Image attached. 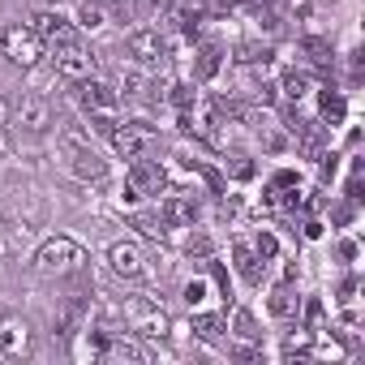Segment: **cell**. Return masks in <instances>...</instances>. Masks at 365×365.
Instances as JSON below:
<instances>
[{"label": "cell", "mask_w": 365, "mask_h": 365, "mask_svg": "<svg viewBox=\"0 0 365 365\" xmlns=\"http://www.w3.org/2000/svg\"><path fill=\"white\" fill-rule=\"evenodd\" d=\"M271 190H297V172H288V168L275 172V185H271Z\"/></svg>", "instance_id": "d6a6232c"}, {"label": "cell", "mask_w": 365, "mask_h": 365, "mask_svg": "<svg viewBox=\"0 0 365 365\" xmlns=\"http://www.w3.org/2000/svg\"><path fill=\"white\" fill-rule=\"evenodd\" d=\"M52 65H56L61 78H73V82L91 78V69H95V61H91V52L82 43H56L52 48Z\"/></svg>", "instance_id": "5b68a950"}, {"label": "cell", "mask_w": 365, "mask_h": 365, "mask_svg": "<svg viewBox=\"0 0 365 365\" xmlns=\"http://www.w3.org/2000/svg\"><path fill=\"white\" fill-rule=\"evenodd\" d=\"M168 99H172V103H176V112H190V108H194V103H198V95H194V86H190V82H176V86H172V95H168Z\"/></svg>", "instance_id": "d4e9b609"}, {"label": "cell", "mask_w": 365, "mask_h": 365, "mask_svg": "<svg viewBox=\"0 0 365 365\" xmlns=\"http://www.w3.org/2000/svg\"><path fill=\"white\" fill-rule=\"evenodd\" d=\"M0 48H5V56L14 61V65H22V69H35L39 65V56H43V39L31 31V26H5V35H0Z\"/></svg>", "instance_id": "7a4b0ae2"}, {"label": "cell", "mask_w": 365, "mask_h": 365, "mask_svg": "<svg viewBox=\"0 0 365 365\" xmlns=\"http://www.w3.org/2000/svg\"><path fill=\"white\" fill-rule=\"evenodd\" d=\"M185 301H190V305L207 301V279H190V284H185Z\"/></svg>", "instance_id": "f546056e"}, {"label": "cell", "mask_w": 365, "mask_h": 365, "mask_svg": "<svg viewBox=\"0 0 365 365\" xmlns=\"http://www.w3.org/2000/svg\"><path fill=\"white\" fill-rule=\"evenodd\" d=\"M69 172H73L78 180H103V176H108V163H103V159H99V150L86 142V146L69 150Z\"/></svg>", "instance_id": "8fae6325"}, {"label": "cell", "mask_w": 365, "mask_h": 365, "mask_svg": "<svg viewBox=\"0 0 365 365\" xmlns=\"http://www.w3.org/2000/svg\"><path fill=\"white\" fill-rule=\"evenodd\" d=\"M26 348H31L26 318H5V322H0V356H22Z\"/></svg>", "instance_id": "7c38bea8"}, {"label": "cell", "mask_w": 365, "mask_h": 365, "mask_svg": "<svg viewBox=\"0 0 365 365\" xmlns=\"http://www.w3.org/2000/svg\"><path fill=\"white\" fill-rule=\"evenodd\" d=\"M237 61H241V65H267V61H271V48H267V43H241V48H237Z\"/></svg>", "instance_id": "7402d4cb"}, {"label": "cell", "mask_w": 365, "mask_h": 365, "mask_svg": "<svg viewBox=\"0 0 365 365\" xmlns=\"http://www.w3.org/2000/svg\"><path fill=\"white\" fill-rule=\"evenodd\" d=\"M279 91H284L288 99H301V95L309 91V73H305V69H288L284 82H279Z\"/></svg>", "instance_id": "44dd1931"}, {"label": "cell", "mask_w": 365, "mask_h": 365, "mask_svg": "<svg viewBox=\"0 0 365 365\" xmlns=\"http://www.w3.org/2000/svg\"><path fill=\"white\" fill-rule=\"evenodd\" d=\"M125 48H129V56H133L142 69H155V65L168 61V35L155 31V26H138V31H129V35H125Z\"/></svg>", "instance_id": "3957f363"}, {"label": "cell", "mask_w": 365, "mask_h": 365, "mask_svg": "<svg viewBox=\"0 0 365 365\" xmlns=\"http://www.w3.org/2000/svg\"><path fill=\"white\" fill-rule=\"evenodd\" d=\"M14 120H18L22 129H31V133H43V129L52 125V103H48L43 95H22V99L14 103Z\"/></svg>", "instance_id": "9c48e42d"}, {"label": "cell", "mask_w": 365, "mask_h": 365, "mask_svg": "<svg viewBox=\"0 0 365 365\" xmlns=\"http://www.w3.org/2000/svg\"><path fill=\"white\" fill-rule=\"evenodd\" d=\"M112 146H116V155H125V159H138L150 142H155V129L146 125V120H129V125H116L112 133Z\"/></svg>", "instance_id": "8992f818"}, {"label": "cell", "mask_w": 365, "mask_h": 365, "mask_svg": "<svg viewBox=\"0 0 365 365\" xmlns=\"http://www.w3.org/2000/svg\"><path fill=\"white\" fill-rule=\"evenodd\" d=\"M133 228H142V232H146V237H155V241H159V237L168 232V224L159 220V211H155V215H150V211H142V215H133Z\"/></svg>", "instance_id": "603a6c76"}, {"label": "cell", "mask_w": 365, "mask_h": 365, "mask_svg": "<svg viewBox=\"0 0 365 365\" xmlns=\"http://www.w3.org/2000/svg\"><path fill=\"white\" fill-rule=\"evenodd\" d=\"M82 262H86V254H82V245L69 241V237H48V241L35 250V271H39V275H73Z\"/></svg>", "instance_id": "6da1fadb"}, {"label": "cell", "mask_w": 365, "mask_h": 365, "mask_svg": "<svg viewBox=\"0 0 365 365\" xmlns=\"http://www.w3.org/2000/svg\"><path fill=\"white\" fill-rule=\"evenodd\" d=\"M305 322H309V331L322 327V301H309V305H305Z\"/></svg>", "instance_id": "1f68e13d"}, {"label": "cell", "mask_w": 365, "mask_h": 365, "mask_svg": "<svg viewBox=\"0 0 365 365\" xmlns=\"http://www.w3.org/2000/svg\"><path fill=\"white\" fill-rule=\"evenodd\" d=\"M48 48H56V43H78V31H73V22L69 18H61L56 9H39L35 14V26H31Z\"/></svg>", "instance_id": "52a82bcc"}, {"label": "cell", "mask_w": 365, "mask_h": 365, "mask_svg": "<svg viewBox=\"0 0 365 365\" xmlns=\"http://www.w3.org/2000/svg\"><path fill=\"white\" fill-rule=\"evenodd\" d=\"M232 176H237V180H250V176H254V163H250L245 155H232Z\"/></svg>", "instance_id": "4dcf8cb0"}, {"label": "cell", "mask_w": 365, "mask_h": 365, "mask_svg": "<svg viewBox=\"0 0 365 365\" xmlns=\"http://www.w3.org/2000/svg\"><path fill=\"white\" fill-rule=\"evenodd\" d=\"M163 190H168V172L155 159H142V155L129 159V194L125 198H133V202L138 198H159Z\"/></svg>", "instance_id": "277c9868"}, {"label": "cell", "mask_w": 365, "mask_h": 365, "mask_svg": "<svg viewBox=\"0 0 365 365\" xmlns=\"http://www.w3.org/2000/svg\"><path fill=\"white\" fill-rule=\"evenodd\" d=\"M211 250H215V241H211L207 232H194V237L185 241V254H198V258H211Z\"/></svg>", "instance_id": "4316f807"}, {"label": "cell", "mask_w": 365, "mask_h": 365, "mask_svg": "<svg viewBox=\"0 0 365 365\" xmlns=\"http://www.w3.org/2000/svg\"><path fill=\"white\" fill-rule=\"evenodd\" d=\"M237 335L241 339H262V331H258V322L245 314V309H237Z\"/></svg>", "instance_id": "f1b7e54d"}, {"label": "cell", "mask_w": 365, "mask_h": 365, "mask_svg": "<svg viewBox=\"0 0 365 365\" xmlns=\"http://www.w3.org/2000/svg\"><path fill=\"white\" fill-rule=\"evenodd\" d=\"M146 69L142 65H125L120 69V78H116V95H125V99H142L146 95Z\"/></svg>", "instance_id": "e0dca14e"}, {"label": "cell", "mask_w": 365, "mask_h": 365, "mask_svg": "<svg viewBox=\"0 0 365 365\" xmlns=\"http://www.w3.org/2000/svg\"><path fill=\"white\" fill-rule=\"evenodd\" d=\"M9 116H14V103H9L5 91H0V125H9Z\"/></svg>", "instance_id": "836d02e7"}, {"label": "cell", "mask_w": 365, "mask_h": 365, "mask_svg": "<svg viewBox=\"0 0 365 365\" xmlns=\"http://www.w3.org/2000/svg\"><path fill=\"white\" fill-rule=\"evenodd\" d=\"M339 258L352 262V258H356V241H339Z\"/></svg>", "instance_id": "e575fe53"}, {"label": "cell", "mask_w": 365, "mask_h": 365, "mask_svg": "<svg viewBox=\"0 0 365 365\" xmlns=\"http://www.w3.org/2000/svg\"><path fill=\"white\" fill-rule=\"evenodd\" d=\"M133 331H138V335H150V339H155V335L163 339V335H168V314L155 309V305H133Z\"/></svg>", "instance_id": "9a60e30c"}, {"label": "cell", "mask_w": 365, "mask_h": 365, "mask_svg": "<svg viewBox=\"0 0 365 365\" xmlns=\"http://www.w3.org/2000/svg\"><path fill=\"white\" fill-rule=\"evenodd\" d=\"M159 220L168 228H185L198 220V198L194 194H159Z\"/></svg>", "instance_id": "ba28073f"}, {"label": "cell", "mask_w": 365, "mask_h": 365, "mask_svg": "<svg viewBox=\"0 0 365 365\" xmlns=\"http://www.w3.org/2000/svg\"><path fill=\"white\" fill-rule=\"evenodd\" d=\"M232 262H237V275H241L245 284H262V258H258L254 245L237 241V245H232Z\"/></svg>", "instance_id": "5bb4252c"}, {"label": "cell", "mask_w": 365, "mask_h": 365, "mask_svg": "<svg viewBox=\"0 0 365 365\" xmlns=\"http://www.w3.org/2000/svg\"><path fill=\"white\" fill-rule=\"evenodd\" d=\"M267 309L275 314V318H297V309H301V297L288 288V284H279L275 292H271V301H267Z\"/></svg>", "instance_id": "d6986e66"}, {"label": "cell", "mask_w": 365, "mask_h": 365, "mask_svg": "<svg viewBox=\"0 0 365 365\" xmlns=\"http://www.w3.org/2000/svg\"><path fill=\"white\" fill-rule=\"evenodd\" d=\"M78 99H82L86 112H112L120 95H116L108 82H99V78H82V82H78Z\"/></svg>", "instance_id": "30bf717a"}, {"label": "cell", "mask_w": 365, "mask_h": 365, "mask_svg": "<svg viewBox=\"0 0 365 365\" xmlns=\"http://www.w3.org/2000/svg\"><path fill=\"white\" fill-rule=\"evenodd\" d=\"M254 250H258V258H262V262H271V258L279 254V241H275L271 232H258V241H254Z\"/></svg>", "instance_id": "83f0119b"}, {"label": "cell", "mask_w": 365, "mask_h": 365, "mask_svg": "<svg viewBox=\"0 0 365 365\" xmlns=\"http://www.w3.org/2000/svg\"><path fill=\"white\" fill-rule=\"evenodd\" d=\"M301 52H305V61H309L314 69H331V65H335L331 39H322V35H305V39H301Z\"/></svg>", "instance_id": "2e32d148"}, {"label": "cell", "mask_w": 365, "mask_h": 365, "mask_svg": "<svg viewBox=\"0 0 365 365\" xmlns=\"http://www.w3.org/2000/svg\"><path fill=\"white\" fill-rule=\"evenodd\" d=\"M322 120L327 125H339L344 120V112H348V103H344V95H335V91H322Z\"/></svg>", "instance_id": "ffe728a7"}, {"label": "cell", "mask_w": 365, "mask_h": 365, "mask_svg": "<svg viewBox=\"0 0 365 365\" xmlns=\"http://www.w3.org/2000/svg\"><path fill=\"white\" fill-rule=\"evenodd\" d=\"M220 69H224V48H220V43H202V48H198V65H194L198 82H211Z\"/></svg>", "instance_id": "ac0fdd59"}, {"label": "cell", "mask_w": 365, "mask_h": 365, "mask_svg": "<svg viewBox=\"0 0 365 365\" xmlns=\"http://www.w3.org/2000/svg\"><path fill=\"white\" fill-rule=\"evenodd\" d=\"M194 331H202L207 339H215V335H224V318L220 314H194Z\"/></svg>", "instance_id": "484cf974"}, {"label": "cell", "mask_w": 365, "mask_h": 365, "mask_svg": "<svg viewBox=\"0 0 365 365\" xmlns=\"http://www.w3.org/2000/svg\"><path fill=\"white\" fill-rule=\"evenodd\" d=\"M108 262H112V271L125 275V279H138V275H142V250H138L133 241H116V245L108 250Z\"/></svg>", "instance_id": "4fadbf2b"}, {"label": "cell", "mask_w": 365, "mask_h": 365, "mask_svg": "<svg viewBox=\"0 0 365 365\" xmlns=\"http://www.w3.org/2000/svg\"><path fill=\"white\" fill-rule=\"evenodd\" d=\"M78 22H82L86 31H99V26H103V5H99V0H86V5L78 9Z\"/></svg>", "instance_id": "cb8c5ba5"}]
</instances>
